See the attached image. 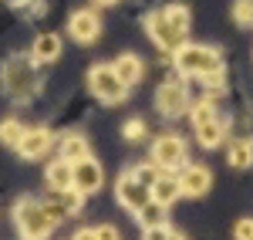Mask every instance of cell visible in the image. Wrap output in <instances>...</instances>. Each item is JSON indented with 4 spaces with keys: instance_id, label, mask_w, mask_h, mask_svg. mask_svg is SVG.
<instances>
[{
    "instance_id": "obj_1",
    "label": "cell",
    "mask_w": 253,
    "mask_h": 240,
    "mask_svg": "<svg viewBox=\"0 0 253 240\" xmlns=\"http://www.w3.org/2000/svg\"><path fill=\"white\" fill-rule=\"evenodd\" d=\"M175 68H179V71H186V75H210V71H223V54L213 51V48L189 44V48H179V51H175Z\"/></svg>"
},
{
    "instance_id": "obj_2",
    "label": "cell",
    "mask_w": 253,
    "mask_h": 240,
    "mask_svg": "<svg viewBox=\"0 0 253 240\" xmlns=\"http://www.w3.org/2000/svg\"><path fill=\"white\" fill-rule=\"evenodd\" d=\"M3 88L17 101L31 98V95L38 92V71L31 68V61H24V58L7 61V68H3Z\"/></svg>"
},
{
    "instance_id": "obj_3",
    "label": "cell",
    "mask_w": 253,
    "mask_h": 240,
    "mask_svg": "<svg viewBox=\"0 0 253 240\" xmlns=\"http://www.w3.org/2000/svg\"><path fill=\"white\" fill-rule=\"evenodd\" d=\"M14 220H17L20 234L27 240H44L47 234H51V227L54 223L47 220V213H44V206L34 200H20L17 210H14Z\"/></svg>"
},
{
    "instance_id": "obj_4",
    "label": "cell",
    "mask_w": 253,
    "mask_h": 240,
    "mask_svg": "<svg viewBox=\"0 0 253 240\" xmlns=\"http://www.w3.org/2000/svg\"><path fill=\"white\" fill-rule=\"evenodd\" d=\"M88 85H91L95 98L108 101V105H115V101L125 98V81L118 78V71L112 68V64H98V68H91V75H88Z\"/></svg>"
},
{
    "instance_id": "obj_5",
    "label": "cell",
    "mask_w": 253,
    "mask_h": 240,
    "mask_svg": "<svg viewBox=\"0 0 253 240\" xmlns=\"http://www.w3.org/2000/svg\"><path fill=\"white\" fill-rule=\"evenodd\" d=\"M152 162L162 166V169H175L186 162V142L179 136H162V139L152 145Z\"/></svg>"
},
{
    "instance_id": "obj_6",
    "label": "cell",
    "mask_w": 253,
    "mask_h": 240,
    "mask_svg": "<svg viewBox=\"0 0 253 240\" xmlns=\"http://www.w3.org/2000/svg\"><path fill=\"white\" fill-rule=\"evenodd\" d=\"M145 31L152 34V41H156L162 51H179V48H182V34H175V31H172V24L166 20L162 10H156V14L145 17Z\"/></svg>"
},
{
    "instance_id": "obj_7",
    "label": "cell",
    "mask_w": 253,
    "mask_h": 240,
    "mask_svg": "<svg viewBox=\"0 0 253 240\" xmlns=\"http://www.w3.org/2000/svg\"><path fill=\"white\" fill-rule=\"evenodd\" d=\"M149 200H152V190L142 186L135 176H122V180H118V203H122L125 210H135L138 213Z\"/></svg>"
},
{
    "instance_id": "obj_8",
    "label": "cell",
    "mask_w": 253,
    "mask_h": 240,
    "mask_svg": "<svg viewBox=\"0 0 253 240\" xmlns=\"http://www.w3.org/2000/svg\"><path fill=\"white\" fill-rule=\"evenodd\" d=\"M186 105H189V98H186V88H182L179 81H166V85L159 88V108H162L169 119L182 115Z\"/></svg>"
},
{
    "instance_id": "obj_9",
    "label": "cell",
    "mask_w": 253,
    "mask_h": 240,
    "mask_svg": "<svg viewBox=\"0 0 253 240\" xmlns=\"http://www.w3.org/2000/svg\"><path fill=\"white\" fill-rule=\"evenodd\" d=\"M68 31H71L75 41L91 44V41L101 34V20H98V14H91V10H78V14L71 17V24H68Z\"/></svg>"
},
{
    "instance_id": "obj_10",
    "label": "cell",
    "mask_w": 253,
    "mask_h": 240,
    "mask_svg": "<svg viewBox=\"0 0 253 240\" xmlns=\"http://www.w3.org/2000/svg\"><path fill=\"white\" fill-rule=\"evenodd\" d=\"M51 132L47 129H27L24 132V139H20V145H17V152L20 156H27V159H38V156H44L47 149H51Z\"/></svg>"
},
{
    "instance_id": "obj_11",
    "label": "cell",
    "mask_w": 253,
    "mask_h": 240,
    "mask_svg": "<svg viewBox=\"0 0 253 240\" xmlns=\"http://www.w3.org/2000/svg\"><path fill=\"white\" fill-rule=\"evenodd\" d=\"M98 186H101V166L95 159L75 162V190L78 193H95Z\"/></svg>"
},
{
    "instance_id": "obj_12",
    "label": "cell",
    "mask_w": 253,
    "mask_h": 240,
    "mask_svg": "<svg viewBox=\"0 0 253 240\" xmlns=\"http://www.w3.org/2000/svg\"><path fill=\"white\" fill-rule=\"evenodd\" d=\"M210 169L206 166H186L182 169V176H179V183H182V193L186 196H203L206 190H210Z\"/></svg>"
},
{
    "instance_id": "obj_13",
    "label": "cell",
    "mask_w": 253,
    "mask_h": 240,
    "mask_svg": "<svg viewBox=\"0 0 253 240\" xmlns=\"http://www.w3.org/2000/svg\"><path fill=\"white\" fill-rule=\"evenodd\" d=\"M179 196H182V183H179V176H159V180L152 183V200L162 203V206L175 203Z\"/></svg>"
},
{
    "instance_id": "obj_14",
    "label": "cell",
    "mask_w": 253,
    "mask_h": 240,
    "mask_svg": "<svg viewBox=\"0 0 253 240\" xmlns=\"http://www.w3.org/2000/svg\"><path fill=\"white\" fill-rule=\"evenodd\" d=\"M47 183H51V190H71L75 186V162H68V159H61L54 162L51 169H47Z\"/></svg>"
},
{
    "instance_id": "obj_15",
    "label": "cell",
    "mask_w": 253,
    "mask_h": 240,
    "mask_svg": "<svg viewBox=\"0 0 253 240\" xmlns=\"http://www.w3.org/2000/svg\"><path fill=\"white\" fill-rule=\"evenodd\" d=\"M112 68L118 71V78L125 81V88H128V85H135V81L142 78V61H138L135 54H122Z\"/></svg>"
},
{
    "instance_id": "obj_16",
    "label": "cell",
    "mask_w": 253,
    "mask_h": 240,
    "mask_svg": "<svg viewBox=\"0 0 253 240\" xmlns=\"http://www.w3.org/2000/svg\"><path fill=\"white\" fill-rule=\"evenodd\" d=\"M61 159H68V162L88 159V142L81 139V136H64V142H61Z\"/></svg>"
},
{
    "instance_id": "obj_17",
    "label": "cell",
    "mask_w": 253,
    "mask_h": 240,
    "mask_svg": "<svg viewBox=\"0 0 253 240\" xmlns=\"http://www.w3.org/2000/svg\"><path fill=\"white\" fill-rule=\"evenodd\" d=\"M61 54V41L54 38V34H41L38 41H34V58L44 64V61H54Z\"/></svg>"
},
{
    "instance_id": "obj_18",
    "label": "cell",
    "mask_w": 253,
    "mask_h": 240,
    "mask_svg": "<svg viewBox=\"0 0 253 240\" xmlns=\"http://www.w3.org/2000/svg\"><path fill=\"white\" fill-rule=\"evenodd\" d=\"M250 162H253V142L236 139L233 145H230V166H236V169H247Z\"/></svg>"
},
{
    "instance_id": "obj_19",
    "label": "cell",
    "mask_w": 253,
    "mask_h": 240,
    "mask_svg": "<svg viewBox=\"0 0 253 240\" xmlns=\"http://www.w3.org/2000/svg\"><path fill=\"white\" fill-rule=\"evenodd\" d=\"M196 136H199V142H203L206 149H213V145H219V142H223V122H219V119H210L206 125H199V129H196Z\"/></svg>"
},
{
    "instance_id": "obj_20",
    "label": "cell",
    "mask_w": 253,
    "mask_h": 240,
    "mask_svg": "<svg viewBox=\"0 0 253 240\" xmlns=\"http://www.w3.org/2000/svg\"><path fill=\"white\" fill-rule=\"evenodd\" d=\"M162 14H166V20L172 24L175 34H182V38H186V31H189V10H186L182 3H172V7H166Z\"/></svg>"
},
{
    "instance_id": "obj_21",
    "label": "cell",
    "mask_w": 253,
    "mask_h": 240,
    "mask_svg": "<svg viewBox=\"0 0 253 240\" xmlns=\"http://www.w3.org/2000/svg\"><path fill=\"white\" fill-rule=\"evenodd\" d=\"M162 217H166V206L162 203H156V200H149L142 210H138V220H142V227L149 230V227H159L162 223Z\"/></svg>"
},
{
    "instance_id": "obj_22",
    "label": "cell",
    "mask_w": 253,
    "mask_h": 240,
    "mask_svg": "<svg viewBox=\"0 0 253 240\" xmlns=\"http://www.w3.org/2000/svg\"><path fill=\"white\" fill-rule=\"evenodd\" d=\"M24 132H27V129H20V122L7 119L3 125H0V142H7V145H14V149H17L20 139H24Z\"/></svg>"
},
{
    "instance_id": "obj_23",
    "label": "cell",
    "mask_w": 253,
    "mask_h": 240,
    "mask_svg": "<svg viewBox=\"0 0 253 240\" xmlns=\"http://www.w3.org/2000/svg\"><path fill=\"white\" fill-rule=\"evenodd\" d=\"M81 196H84V193H78V190H75V186H71V190H61V210H64V213H78L81 210Z\"/></svg>"
},
{
    "instance_id": "obj_24",
    "label": "cell",
    "mask_w": 253,
    "mask_h": 240,
    "mask_svg": "<svg viewBox=\"0 0 253 240\" xmlns=\"http://www.w3.org/2000/svg\"><path fill=\"white\" fill-rule=\"evenodd\" d=\"M233 20H240L243 27L253 24V0H236L233 3Z\"/></svg>"
},
{
    "instance_id": "obj_25",
    "label": "cell",
    "mask_w": 253,
    "mask_h": 240,
    "mask_svg": "<svg viewBox=\"0 0 253 240\" xmlns=\"http://www.w3.org/2000/svg\"><path fill=\"white\" fill-rule=\"evenodd\" d=\"M132 176H135V180L142 183V186H149V190H152V183L159 180V173H156V162H145V166H138V169L132 173Z\"/></svg>"
},
{
    "instance_id": "obj_26",
    "label": "cell",
    "mask_w": 253,
    "mask_h": 240,
    "mask_svg": "<svg viewBox=\"0 0 253 240\" xmlns=\"http://www.w3.org/2000/svg\"><path fill=\"white\" fill-rule=\"evenodd\" d=\"M210 119H216V115H213V105H210V98H206L203 105H196V108H193V125L199 129V125H206Z\"/></svg>"
},
{
    "instance_id": "obj_27",
    "label": "cell",
    "mask_w": 253,
    "mask_h": 240,
    "mask_svg": "<svg viewBox=\"0 0 253 240\" xmlns=\"http://www.w3.org/2000/svg\"><path fill=\"white\" fill-rule=\"evenodd\" d=\"M233 237L236 240H253V220H240L233 227Z\"/></svg>"
},
{
    "instance_id": "obj_28",
    "label": "cell",
    "mask_w": 253,
    "mask_h": 240,
    "mask_svg": "<svg viewBox=\"0 0 253 240\" xmlns=\"http://www.w3.org/2000/svg\"><path fill=\"white\" fill-rule=\"evenodd\" d=\"M122 132H125V139H142L145 125H142L138 119H132V122H125V129H122Z\"/></svg>"
},
{
    "instance_id": "obj_29",
    "label": "cell",
    "mask_w": 253,
    "mask_h": 240,
    "mask_svg": "<svg viewBox=\"0 0 253 240\" xmlns=\"http://www.w3.org/2000/svg\"><path fill=\"white\" fill-rule=\"evenodd\" d=\"M44 206V213H47V220L51 223H58L61 217H64V210H61V203H41Z\"/></svg>"
},
{
    "instance_id": "obj_30",
    "label": "cell",
    "mask_w": 253,
    "mask_h": 240,
    "mask_svg": "<svg viewBox=\"0 0 253 240\" xmlns=\"http://www.w3.org/2000/svg\"><path fill=\"white\" fill-rule=\"evenodd\" d=\"M169 234H172V230H166V227L159 223V227H149V230H145V240H169Z\"/></svg>"
},
{
    "instance_id": "obj_31",
    "label": "cell",
    "mask_w": 253,
    "mask_h": 240,
    "mask_svg": "<svg viewBox=\"0 0 253 240\" xmlns=\"http://www.w3.org/2000/svg\"><path fill=\"white\" fill-rule=\"evenodd\" d=\"M95 237L98 240H118V230L115 227H95Z\"/></svg>"
},
{
    "instance_id": "obj_32",
    "label": "cell",
    "mask_w": 253,
    "mask_h": 240,
    "mask_svg": "<svg viewBox=\"0 0 253 240\" xmlns=\"http://www.w3.org/2000/svg\"><path fill=\"white\" fill-rule=\"evenodd\" d=\"M75 240H98V237H95V227H91V230H81Z\"/></svg>"
},
{
    "instance_id": "obj_33",
    "label": "cell",
    "mask_w": 253,
    "mask_h": 240,
    "mask_svg": "<svg viewBox=\"0 0 253 240\" xmlns=\"http://www.w3.org/2000/svg\"><path fill=\"white\" fill-rule=\"evenodd\" d=\"M169 240H186V237H182V234H169Z\"/></svg>"
},
{
    "instance_id": "obj_34",
    "label": "cell",
    "mask_w": 253,
    "mask_h": 240,
    "mask_svg": "<svg viewBox=\"0 0 253 240\" xmlns=\"http://www.w3.org/2000/svg\"><path fill=\"white\" fill-rule=\"evenodd\" d=\"M98 3H115V0H98Z\"/></svg>"
}]
</instances>
